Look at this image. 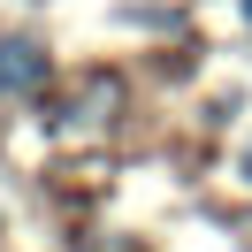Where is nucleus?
Wrapping results in <instances>:
<instances>
[{"mask_svg": "<svg viewBox=\"0 0 252 252\" xmlns=\"http://www.w3.org/2000/svg\"><path fill=\"white\" fill-rule=\"evenodd\" d=\"M46 77H54L46 46H31V38H0V99H16V92H38Z\"/></svg>", "mask_w": 252, "mask_h": 252, "instance_id": "1", "label": "nucleus"}, {"mask_svg": "<svg viewBox=\"0 0 252 252\" xmlns=\"http://www.w3.org/2000/svg\"><path fill=\"white\" fill-rule=\"evenodd\" d=\"M245 184H252V153H245Z\"/></svg>", "mask_w": 252, "mask_h": 252, "instance_id": "2", "label": "nucleus"}, {"mask_svg": "<svg viewBox=\"0 0 252 252\" xmlns=\"http://www.w3.org/2000/svg\"><path fill=\"white\" fill-rule=\"evenodd\" d=\"M245 23H252V0H245Z\"/></svg>", "mask_w": 252, "mask_h": 252, "instance_id": "3", "label": "nucleus"}]
</instances>
